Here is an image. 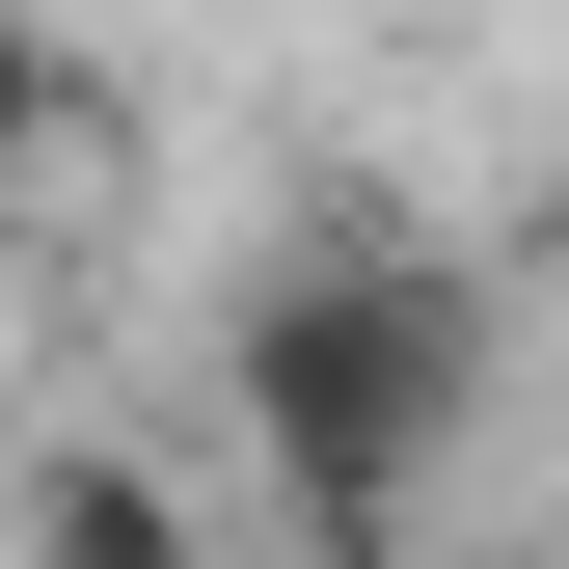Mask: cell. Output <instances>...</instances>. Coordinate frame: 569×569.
Masks as SVG:
<instances>
[{"label": "cell", "instance_id": "2", "mask_svg": "<svg viewBox=\"0 0 569 569\" xmlns=\"http://www.w3.org/2000/svg\"><path fill=\"white\" fill-rule=\"evenodd\" d=\"M82 136H109V82L28 28V0H0V190H82Z\"/></svg>", "mask_w": 569, "mask_h": 569}, {"label": "cell", "instance_id": "1", "mask_svg": "<svg viewBox=\"0 0 569 569\" xmlns=\"http://www.w3.org/2000/svg\"><path fill=\"white\" fill-rule=\"evenodd\" d=\"M218 380H244V461H271L299 542H407L435 461H461V407H488V326H461L407 244H299V271L244 299Z\"/></svg>", "mask_w": 569, "mask_h": 569}]
</instances>
